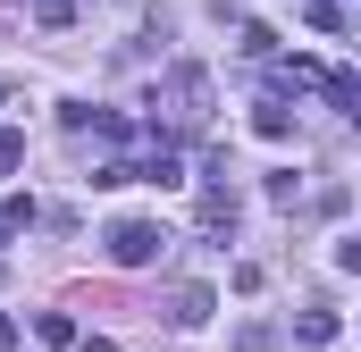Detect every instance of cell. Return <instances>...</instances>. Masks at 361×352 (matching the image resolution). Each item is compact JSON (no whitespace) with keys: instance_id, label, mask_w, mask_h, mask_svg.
Returning <instances> with one entry per match:
<instances>
[{"instance_id":"1","label":"cell","mask_w":361,"mask_h":352,"mask_svg":"<svg viewBox=\"0 0 361 352\" xmlns=\"http://www.w3.org/2000/svg\"><path fill=\"white\" fill-rule=\"evenodd\" d=\"M152 109H169V134H160V143L210 134V68H169V84L152 92Z\"/></svg>"},{"instance_id":"2","label":"cell","mask_w":361,"mask_h":352,"mask_svg":"<svg viewBox=\"0 0 361 352\" xmlns=\"http://www.w3.org/2000/svg\"><path fill=\"white\" fill-rule=\"evenodd\" d=\"M101 252H109V260H118V268H152V260H160V252H169V235H160L152 218H118Z\"/></svg>"},{"instance_id":"3","label":"cell","mask_w":361,"mask_h":352,"mask_svg":"<svg viewBox=\"0 0 361 352\" xmlns=\"http://www.w3.org/2000/svg\"><path fill=\"white\" fill-rule=\"evenodd\" d=\"M193 227H202L210 244H235V184H227V176H210V193H202Z\"/></svg>"},{"instance_id":"4","label":"cell","mask_w":361,"mask_h":352,"mask_svg":"<svg viewBox=\"0 0 361 352\" xmlns=\"http://www.w3.org/2000/svg\"><path fill=\"white\" fill-rule=\"evenodd\" d=\"M210 310H219V294H210V285H177V294H169V319H177V327H202Z\"/></svg>"},{"instance_id":"5","label":"cell","mask_w":361,"mask_h":352,"mask_svg":"<svg viewBox=\"0 0 361 352\" xmlns=\"http://www.w3.org/2000/svg\"><path fill=\"white\" fill-rule=\"evenodd\" d=\"M252 134H269V143H286V134H294V109H286V92H261V101H252Z\"/></svg>"},{"instance_id":"6","label":"cell","mask_w":361,"mask_h":352,"mask_svg":"<svg viewBox=\"0 0 361 352\" xmlns=\"http://www.w3.org/2000/svg\"><path fill=\"white\" fill-rule=\"evenodd\" d=\"M319 92H328L345 118H361V76H353V68H319Z\"/></svg>"},{"instance_id":"7","label":"cell","mask_w":361,"mask_h":352,"mask_svg":"<svg viewBox=\"0 0 361 352\" xmlns=\"http://www.w3.org/2000/svg\"><path fill=\"white\" fill-rule=\"evenodd\" d=\"M294 336H302V344H336V310H302Z\"/></svg>"},{"instance_id":"8","label":"cell","mask_w":361,"mask_h":352,"mask_svg":"<svg viewBox=\"0 0 361 352\" xmlns=\"http://www.w3.org/2000/svg\"><path fill=\"white\" fill-rule=\"evenodd\" d=\"M34 336H42V344H76V319H68V310H42Z\"/></svg>"},{"instance_id":"9","label":"cell","mask_w":361,"mask_h":352,"mask_svg":"<svg viewBox=\"0 0 361 352\" xmlns=\"http://www.w3.org/2000/svg\"><path fill=\"white\" fill-rule=\"evenodd\" d=\"M34 25H51V34H68V25H76V0H34Z\"/></svg>"},{"instance_id":"10","label":"cell","mask_w":361,"mask_h":352,"mask_svg":"<svg viewBox=\"0 0 361 352\" xmlns=\"http://www.w3.org/2000/svg\"><path fill=\"white\" fill-rule=\"evenodd\" d=\"M269 201H277V210H294V201H302V176L277 168V176H269Z\"/></svg>"},{"instance_id":"11","label":"cell","mask_w":361,"mask_h":352,"mask_svg":"<svg viewBox=\"0 0 361 352\" xmlns=\"http://www.w3.org/2000/svg\"><path fill=\"white\" fill-rule=\"evenodd\" d=\"M34 218H42V210H34V201H25V193H17V201H8V210H0V235H17V227H34Z\"/></svg>"},{"instance_id":"12","label":"cell","mask_w":361,"mask_h":352,"mask_svg":"<svg viewBox=\"0 0 361 352\" xmlns=\"http://www.w3.org/2000/svg\"><path fill=\"white\" fill-rule=\"evenodd\" d=\"M8 168H25V134H17V126H0V176Z\"/></svg>"},{"instance_id":"13","label":"cell","mask_w":361,"mask_h":352,"mask_svg":"<svg viewBox=\"0 0 361 352\" xmlns=\"http://www.w3.org/2000/svg\"><path fill=\"white\" fill-rule=\"evenodd\" d=\"M269 344H277V327H269V319H252V327L235 336V352H269Z\"/></svg>"},{"instance_id":"14","label":"cell","mask_w":361,"mask_h":352,"mask_svg":"<svg viewBox=\"0 0 361 352\" xmlns=\"http://www.w3.org/2000/svg\"><path fill=\"white\" fill-rule=\"evenodd\" d=\"M76 352H118V344H109V336H76Z\"/></svg>"},{"instance_id":"15","label":"cell","mask_w":361,"mask_h":352,"mask_svg":"<svg viewBox=\"0 0 361 352\" xmlns=\"http://www.w3.org/2000/svg\"><path fill=\"white\" fill-rule=\"evenodd\" d=\"M0 352H17V327H8V319H0Z\"/></svg>"},{"instance_id":"16","label":"cell","mask_w":361,"mask_h":352,"mask_svg":"<svg viewBox=\"0 0 361 352\" xmlns=\"http://www.w3.org/2000/svg\"><path fill=\"white\" fill-rule=\"evenodd\" d=\"M0 277H8V268H0Z\"/></svg>"}]
</instances>
